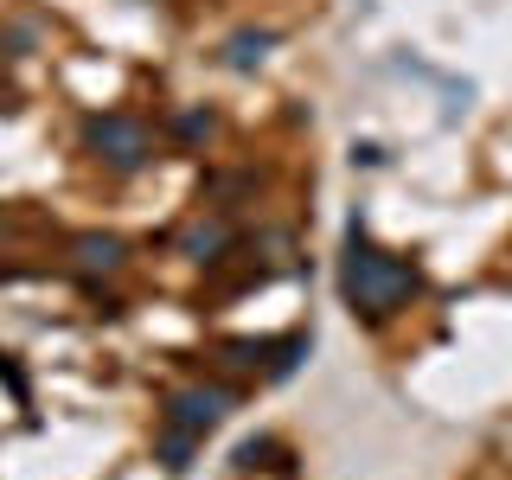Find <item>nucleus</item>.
Here are the masks:
<instances>
[{
  "label": "nucleus",
  "instance_id": "f257e3e1",
  "mask_svg": "<svg viewBox=\"0 0 512 480\" xmlns=\"http://www.w3.org/2000/svg\"><path fill=\"white\" fill-rule=\"evenodd\" d=\"M416 288H423L416 263L378 250L372 237H365V224H352V231H346V256H340V295H346V308L365 314V320H391Z\"/></svg>",
  "mask_w": 512,
  "mask_h": 480
},
{
  "label": "nucleus",
  "instance_id": "f03ea898",
  "mask_svg": "<svg viewBox=\"0 0 512 480\" xmlns=\"http://www.w3.org/2000/svg\"><path fill=\"white\" fill-rule=\"evenodd\" d=\"M84 148L116 173H141L154 160V128L128 109H109V116H90L84 122Z\"/></svg>",
  "mask_w": 512,
  "mask_h": 480
},
{
  "label": "nucleus",
  "instance_id": "39448f33",
  "mask_svg": "<svg viewBox=\"0 0 512 480\" xmlns=\"http://www.w3.org/2000/svg\"><path fill=\"white\" fill-rule=\"evenodd\" d=\"M180 250L192 256V263H218V256L231 250V224H224V218H199V224L180 237Z\"/></svg>",
  "mask_w": 512,
  "mask_h": 480
},
{
  "label": "nucleus",
  "instance_id": "0eeeda50",
  "mask_svg": "<svg viewBox=\"0 0 512 480\" xmlns=\"http://www.w3.org/2000/svg\"><path fill=\"white\" fill-rule=\"evenodd\" d=\"M212 128H218V116H212V109H186V116H173V135H180L186 148H192V141H205Z\"/></svg>",
  "mask_w": 512,
  "mask_h": 480
},
{
  "label": "nucleus",
  "instance_id": "7ed1b4c3",
  "mask_svg": "<svg viewBox=\"0 0 512 480\" xmlns=\"http://www.w3.org/2000/svg\"><path fill=\"white\" fill-rule=\"evenodd\" d=\"M231 404H237V397L224 391V384H186V391H173V397H167V423H160V429L205 442V429H218Z\"/></svg>",
  "mask_w": 512,
  "mask_h": 480
},
{
  "label": "nucleus",
  "instance_id": "423d86ee",
  "mask_svg": "<svg viewBox=\"0 0 512 480\" xmlns=\"http://www.w3.org/2000/svg\"><path fill=\"white\" fill-rule=\"evenodd\" d=\"M269 45H276V32H269V26H244V32L224 39V64H231V71H256Z\"/></svg>",
  "mask_w": 512,
  "mask_h": 480
},
{
  "label": "nucleus",
  "instance_id": "20e7f679",
  "mask_svg": "<svg viewBox=\"0 0 512 480\" xmlns=\"http://www.w3.org/2000/svg\"><path fill=\"white\" fill-rule=\"evenodd\" d=\"M71 256H77V269H84V276H109V269H122L128 244H122V237H109V231H84L71 244Z\"/></svg>",
  "mask_w": 512,
  "mask_h": 480
},
{
  "label": "nucleus",
  "instance_id": "6e6552de",
  "mask_svg": "<svg viewBox=\"0 0 512 480\" xmlns=\"http://www.w3.org/2000/svg\"><path fill=\"white\" fill-rule=\"evenodd\" d=\"M192 448H199L192 436H173V429H160V461H167L173 474H186V468H192Z\"/></svg>",
  "mask_w": 512,
  "mask_h": 480
}]
</instances>
